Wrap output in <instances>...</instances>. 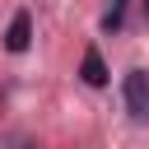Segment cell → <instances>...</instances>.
Instances as JSON below:
<instances>
[{"instance_id": "obj_1", "label": "cell", "mask_w": 149, "mask_h": 149, "mask_svg": "<svg viewBox=\"0 0 149 149\" xmlns=\"http://www.w3.org/2000/svg\"><path fill=\"white\" fill-rule=\"evenodd\" d=\"M121 93H126V112L144 121V116H149V74H144V70H130L126 84H121Z\"/></svg>"}, {"instance_id": "obj_2", "label": "cell", "mask_w": 149, "mask_h": 149, "mask_svg": "<svg viewBox=\"0 0 149 149\" xmlns=\"http://www.w3.org/2000/svg\"><path fill=\"white\" fill-rule=\"evenodd\" d=\"M28 42H33V14L28 9H19L14 19H9V28H5V51H28Z\"/></svg>"}, {"instance_id": "obj_3", "label": "cell", "mask_w": 149, "mask_h": 149, "mask_svg": "<svg viewBox=\"0 0 149 149\" xmlns=\"http://www.w3.org/2000/svg\"><path fill=\"white\" fill-rule=\"evenodd\" d=\"M79 74H84V84H88V88H102V84H107V65H102V51H98V47H88V51H84Z\"/></svg>"}, {"instance_id": "obj_4", "label": "cell", "mask_w": 149, "mask_h": 149, "mask_svg": "<svg viewBox=\"0 0 149 149\" xmlns=\"http://www.w3.org/2000/svg\"><path fill=\"white\" fill-rule=\"evenodd\" d=\"M144 19H149V0H144Z\"/></svg>"}, {"instance_id": "obj_5", "label": "cell", "mask_w": 149, "mask_h": 149, "mask_svg": "<svg viewBox=\"0 0 149 149\" xmlns=\"http://www.w3.org/2000/svg\"><path fill=\"white\" fill-rule=\"evenodd\" d=\"M112 5H126V0H112Z\"/></svg>"}]
</instances>
